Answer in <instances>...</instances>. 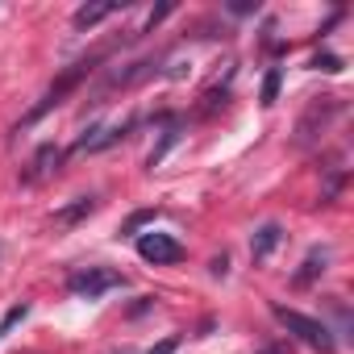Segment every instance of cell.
Instances as JSON below:
<instances>
[{
	"instance_id": "6da1fadb",
	"label": "cell",
	"mask_w": 354,
	"mask_h": 354,
	"mask_svg": "<svg viewBox=\"0 0 354 354\" xmlns=\"http://www.w3.org/2000/svg\"><path fill=\"white\" fill-rule=\"evenodd\" d=\"M271 313H275L279 325H283L296 342H304L308 350H321V354H333V350H337V342H333V333H329L325 321H317V317H308V313H296V308H288V304H275Z\"/></svg>"
},
{
	"instance_id": "7a4b0ae2",
	"label": "cell",
	"mask_w": 354,
	"mask_h": 354,
	"mask_svg": "<svg viewBox=\"0 0 354 354\" xmlns=\"http://www.w3.org/2000/svg\"><path fill=\"white\" fill-rule=\"evenodd\" d=\"M121 283H125V275H117V271H109V267H84V271H75V275L67 279V292L80 296V300H100L104 292H113V288H121Z\"/></svg>"
},
{
	"instance_id": "3957f363",
	"label": "cell",
	"mask_w": 354,
	"mask_h": 354,
	"mask_svg": "<svg viewBox=\"0 0 354 354\" xmlns=\"http://www.w3.org/2000/svg\"><path fill=\"white\" fill-rule=\"evenodd\" d=\"M138 259H146V263H154V267H171V263L184 259V242L175 238V234L150 230V234L138 238Z\"/></svg>"
},
{
	"instance_id": "277c9868",
	"label": "cell",
	"mask_w": 354,
	"mask_h": 354,
	"mask_svg": "<svg viewBox=\"0 0 354 354\" xmlns=\"http://www.w3.org/2000/svg\"><path fill=\"white\" fill-rule=\"evenodd\" d=\"M96 63H100V55H96V59H84V63H75L71 71H63V75H59V84H55V88H50V92L42 96V104H34V109H30L26 125H30V121H38V117H46V113H50L55 104H63V96H67V92H71V88H75V84H80V80H84V75H88V71L96 67Z\"/></svg>"
},
{
	"instance_id": "5b68a950",
	"label": "cell",
	"mask_w": 354,
	"mask_h": 354,
	"mask_svg": "<svg viewBox=\"0 0 354 354\" xmlns=\"http://www.w3.org/2000/svg\"><path fill=\"white\" fill-rule=\"evenodd\" d=\"M133 129V121H117V125H100V129H92V133H84L80 142H75V150H88V154H96V150H104V146H113V142H121L125 133Z\"/></svg>"
},
{
	"instance_id": "8992f818",
	"label": "cell",
	"mask_w": 354,
	"mask_h": 354,
	"mask_svg": "<svg viewBox=\"0 0 354 354\" xmlns=\"http://www.w3.org/2000/svg\"><path fill=\"white\" fill-rule=\"evenodd\" d=\"M59 158H63V150H59L55 142L38 146V154H34V162H30V171H26V180L34 184V180H42V175H50V171L59 167Z\"/></svg>"
},
{
	"instance_id": "52a82bcc",
	"label": "cell",
	"mask_w": 354,
	"mask_h": 354,
	"mask_svg": "<svg viewBox=\"0 0 354 354\" xmlns=\"http://www.w3.org/2000/svg\"><path fill=\"white\" fill-rule=\"evenodd\" d=\"M279 242H283V230H279L275 221H267V225H263V230L250 238V254H254V263H263V259H267V254H271Z\"/></svg>"
},
{
	"instance_id": "ba28073f",
	"label": "cell",
	"mask_w": 354,
	"mask_h": 354,
	"mask_svg": "<svg viewBox=\"0 0 354 354\" xmlns=\"http://www.w3.org/2000/svg\"><path fill=\"white\" fill-rule=\"evenodd\" d=\"M113 13H117V5H80L71 21H75V30H92V26H100L104 17H113Z\"/></svg>"
},
{
	"instance_id": "9c48e42d",
	"label": "cell",
	"mask_w": 354,
	"mask_h": 354,
	"mask_svg": "<svg viewBox=\"0 0 354 354\" xmlns=\"http://www.w3.org/2000/svg\"><path fill=\"white\" fill-rule=\"evenodd\" d=\"M92 209H96V201H92V196H80L75 205H67V209H59V213H55V225H59V230H71V225H75V221H84Z\"/></svg>"
},
{
	"instance_id": "30bf717a",
	"label": "cell",
	"mask_w": 354,
	"mask_h": 354,
	"mask_svg": "<svg viewBox=\"0 0 354 354\" xmlns=\"http://www.w3.org/2000/svg\"><path fill=\"white\" fill-rule=\"evenodd\" d=\"M321 271H325V250H313V254L304 259V271H296V279H292V283H300V288H304V283H308V279H317Z\"/></svg>"
},
{
	"instance_id": "8fae6325",
	"label": "cell",
	"mask_w": 354,
	"mask_h": 354,
	"mask_svg": "<svg viewBox=\"0 0 354 354\" xmlns=\"http://www.w3.org/2000/svg\"><path fill=\"white\" fill-rule=\"evenodd\" d=\"M279 84H283V75H279V67H271V71L263 75V92H259V100H263L267 109L279 100Z\"/></svg>"
},
{
	"instance_id": "7c38bea8",
	"label": "cell",
	"mask_w": 354,
	"mask_h": 354,
	"mask_svg": "<svg viewBox=\"0 0 354 354\" xmlns=\"http://www.w3.org/2000/svg\"><path fill=\"white\" fill-rule=\"evenodd\" d=\"M26 313H30V304L21 300V304H13L5 317H0V337H9V333H13V325H17V321H26Z\"/></svg>"
},
{
	"instance_id": "4fadbf2b",
	"label": "cell",
	"mask_w": 354,
	"mask_h": 354,
	"mask_svg": "<svg viewBox=\"0 0 354 354\" xmlns=\"http://www.w3.org/2000/svg\"><path fill=\"white\" fill-rule=\"evenodd\" d=\"M171 13H175V5H158V9H150V17H146V26H142L138 34H150V30H154V26H158L162 17H171Z\"/></svg>"
},
{
	"instance_id": "5bb4252c",
	"label": "cell",
	"mask_w": 354,
	"mask_h": 354,
	"mask_svg": "<svg viewBox=\"0 0 354 354\" xmlns=\"http://www.w3.org/2000/svg\"><path fill=\"white\" fill-rule=\"evenodd\" d=\"M313 67H317V71L337 75V71H342V59H337V55H317V59H313Z\"/></svg>"
},
{
	"instance_id": "9a60e30c",
	"label": "cell",
	"mask_w": 354,
	"mask_h": 354,
	"mask_svg": "<svg viewBox=\"0 0 354 354\" xmlns=\"http://www.w3.org/2000/svg\"><path fill=\"white\" fill-rule=\"evenodd\" d=\"M146 221H154V213H133V217H129V225H125V234H133V230H138V225H146Z\"/></svg>"
},
{
	"instance_id": "2e32d148",
	"label": "cell",
	"mask_w": 354,
	"mask_h": 354,
	"mask_svg": "<svg viewBox=\"0 0 354 354\" xmlns=\"http://www.w3.org/2000/svg\"><path fill=\"white\" fill-rule=\"evenodd\" d=\"M175 346H180V337H167V342H158V346H154V350H146V354H171Z\"/></svg>"
},
{
	"instance_id": "e0dca14e",
	"label": "cell",
	"mask_w": 354,
	"mask_h": 354,
	"mask_svg": "<svg viewBox=\"0 0 354 354\" xmlns=\"http://www.w3.org/2000/svg\"><path fill=\"white\" fill-rule=\"evenodd\" d=\"M113 354H138V350H113Z\"/></svg>"
}]
</instances>
